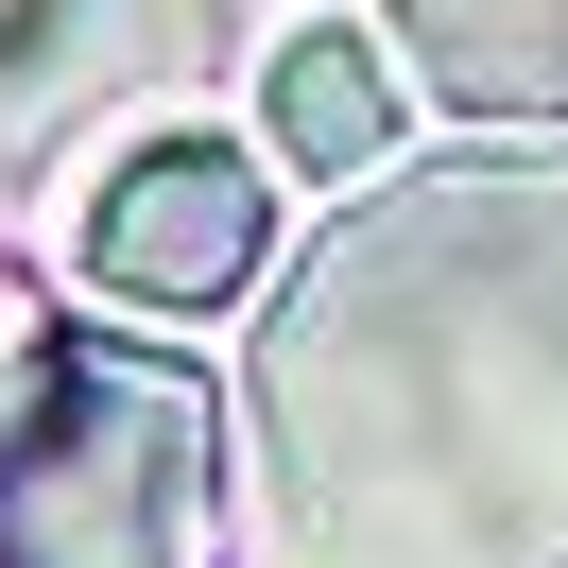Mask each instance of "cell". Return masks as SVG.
<instances>
[{"instance_id":"obj_3","label":"cell","mask_w":568,"mask_h":568,"mask_svg":"<svg viewBox=\"0 0 568 568\" xmlns=\"http://www.w3.org/2000/svg\"><path fill=\"white\" fill-rule=\"evenodd\" d=\"M276 276V155L242 139H139L87 207V293L104 311H242Z\"/></svg>"},{"instance_id":"obj_4","label":"cell","mask_w":568,"mask_h":568,"mask_svg":"<svg viewBox=\"0 0 568 568\" xmlns=\"http://www.w3.org/2000/svg\"><path fill=\"white\" fill-rule=\"evenodd\" d=\"M396 52L448 121H568V0H396Z\"/></svg>"},{"instance_id":"obj_5","label":"cell","mask_w":568,"mask_h":568,"mask_svg":"<svg viewBox=\"0 0 568 568\" xmlns=\"http://www.w3.org/2000/svg\"><path fill=\"white\" fill-rule=\"evenodd\" d=\"M258 139H276L293 155V173H379V155H396V87H379V52H362V36H293L276 52V70H258Z\"/></svg>"},{"instance_id":"obj_2","label":"cell","mask_w":568,"mask_h":568,"mask_svg":"<svg viewBox=\"0 0 568 568\" xmlns=\"http://www.w3.org/2000/svg\"><path fill=\"white\" fill-rule=\"evenodd\" d=\"M0 568H224V396L104 327L18 345Z\"/></svg>"},{"instance_id":"obj_1","label":"cell","mask_w":568,"mask_h":568,"mask_svg":"<svg viewBox=\"0 0 568 568\" xmlns=\"http://www.w3.org/2000/svg\"><path fill=\"white\" fill-rule=\"evenodd\" d=\"M258 568H568V155L362 173L242 345Z\"/></svg>"}]
</instances>
